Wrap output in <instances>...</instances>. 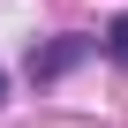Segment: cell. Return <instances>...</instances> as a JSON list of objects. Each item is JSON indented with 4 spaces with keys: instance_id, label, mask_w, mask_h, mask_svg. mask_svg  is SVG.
Listing matches in <instances>:
<instances>
[{
    "instance_id": "cell-1",
    "label": "cell",
    "mask_w": 128,
    "mask_h": 128,
    "mask_svg": "<svg viewBox=\"0 0 128 128\" xmlns=\"http://www.w3.org/2000/svg\"><path fill=\"white\" fill-rule=\"evenodd\" d=\"M106 53H113V60H120V68H128V15H120V23L106 30Z\"/></svg>"
}]
</instances>
